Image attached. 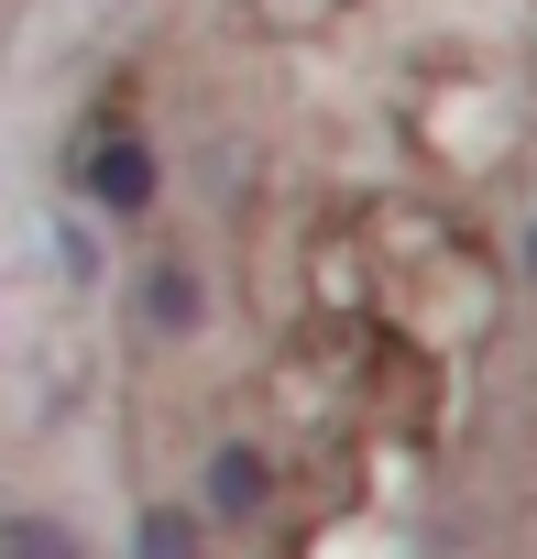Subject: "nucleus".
Segmentation results:
<instances>
[{"mask_svg":"<svg viewBox=\"0 0 537 559\" xmlns=\"http://www.w3.org/2000/svg\"><path fill=\"white\" fill-rule=\"evenodd\" d=\"M56 263H67V286H88V274H99V241H88V219H67V230H56Z\"/></svg>","mask_w":537,"mask_h":559,"instance_id":"obj_6","label":"nucleus"},{"mask_svg":"<svg viewBox=\"0 0 537 559\" xmlns=\"http://www.w3.org/2000/svg\"><path fill=\"white\" fill-rule=\"evenodd\" d=\"M132 319H143L154 341H198V330H208V286H198L187 252H154V263L132 274Z\"/></svg>","mask_w":537,"mask_h":559,"instance_id":"obj_3","label":"nucleus"},{"mask_svg":"<svg viewBox=\"0 0 537 559\" xmlns=\"http://www.w3.org/2000/svg\"><path fill=\"white\" fill-rule=\"evenodd\" d=\"M132 559H208V515H198V504H143Z\"/></svg>","mask_w":537,"mask_h":559,"instance_id":"obj_4","label":"nucleus"},{"mask_svg":"<svg viewBox=\"0 0 537 559\" xmlns=\"http://www.w3.org/2000/svg\"><path fill=\"white\" fill-rule=\"evenodd\" d=\"M0 559H88V537H77L67 515H34V504H12V515H0Z\"/></svg>","mask_w":537,"mask_h":559,"instance_id":"obj_5","label":"nucleus"},{"mask_svg":"<svg viewBox=\"0 0 537 559\" xmlns=\"http://www.w3.org/2000/svg\"><path fill=\"white\" fill-rule=\"evenodd\" d=\"M198 515H208V526H263V515H275V450L219 439L208 472H198Z\"/></svg>","mask_w":537,"mask_h":559,"instance_id":"obj_2","label":"nucleus"},{"mask_svg":"<svg viewBox=\"0 0 537 559\" xmlns=\"http://www.w3.org/2000/svg\"><path fill=\"white\" fill-rule=\"evenodd\" d=\"M77 198H88L99 219H154V198H165V154H154L132 121H99V132L77 143Z\"/></svg>","mask_w":537,"mask_h":559,"instance_id":"obj_1","label":"nucleus"},{"mask_svg":"<svg viewBox=\"0 0 537 559\" xmlns=\"http://www.w3.org/2000/svg\"><path fill=\"white\" fill-rule=\"evenodd\" d=\"M526 274H537V219H526Z\"/></svg>","mask_w":537,"mask_h":559,"instance_id":"obj_7","label":"nucleus"}]
</instances>
